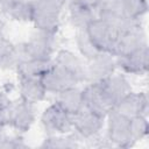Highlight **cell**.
<instances>
[{
	"instance_id": "obj_20",
	"label": "cell",
	"mask_w": 149,
	"mask_h": 149,
	"mask_svg": "<svg viewBox=\"0 0 149 149\" xmlns=\"http://www.w3.org/2000/svg\"><path fill=\"white\" fill-rule=\"evenodd\" d=\"M51 62L40 61L34 58H23L16 66L15 72L19 79H27V78H41L42 74L48 70L51 65Z\"/></svg>"
},
{
	"instance_id": "obj_18",
	"label": "cell",
	"mask_w": 149,
	"mask_h": 149,
	"mask_svg": "<svg viewBox=\"0 0 149 149\" xmlns=\"http://www.w3.org/2000/svg\"><path fill=\"white\" fill-rule=\"evenodd\" d=\"M19 99L31 105H38L47 99L48 92L44 88L40 78L19 79L17 84Z\"/></svg>"
},
{
	"instance_id": "obj_25",
	"label": "cell",
	"mask_w": 149,
	"mask_h": 149,
	"mask_svg": "<svg viewBox=\"0 0 149 149\" xmlns=\"http://www.w3.org/2000/svg\"><path fill=\"white\" fill-rule=\"evenodd\" d=\"M26 147L27 143L24 142V137L22 134H17V133L8 134L5 129H0V148L17 149Z\"/></svg>"
},
{
	"instance_id": "obj_24",
	"label": "cell",
	"mask_w": 149,
	"mask_h": 149,
	"mask_svg": "<svg viewBox=\"0 0 149 149\" xmlns=\"http://www.w3.org/2000/svg\"><path fill=\"white\" fill-rule=\"evenodd\" d=\"M129 129L134 144L147 137L149 130V122L147 115H135L129 118Z\"/></svg>"
},
{
	"instance_id": "obj_26",
	"label": "cell",
	"mask_w": 149,
	"mask_h": 149,
	"mask_svg": "<svg viewBox=\"0 0 149 149\" xmlns=\"http://www.w3.org/2000/svg\"><path fill=\"white\" fill-rule=\"evenodd\" d=\"M14 43L10 42V40L6 36V34L0 29V59L12 49Z\"/></svg>"
},
{
	"instance_id": "obj_11",
	"label": "cell",
	"mask_w": 149,
	"mask_h": 149,
	"mask_svg": "<svg viewBox=\"0 0 149 149\" xmlns=\"http://www.w3.org/2000/svg\"><path fill=\"white\" fill-rule=\"evenodd\" d=\"M52 62L71 73L80 85L86 83V61L77 51L59 48L56 50Z\"/></svg>"
},
{
	"instance_id": "obj_5",
	"label": "cell",
	"mask_w": 149,
	"mask_h": 149,
	"mask_svg": "<svg viewBox=\"0 0 149 149\" xmlns=\"http://www.w3.org/2000/svg\"><path fill=\"white\" fill-rule=\"evenodd\" d=\"M105 137L115 148H129L134 141L129 129V118L112 108L105 118Z\"/></svg>"
},
{
	"instance_id": "obj_3",
	"label": "cell",
	"mask_w": 149,
	"mask_h": 149,
	"mask_svg": "<svg viewBox=\"0 0 149 149\" xmlns=\"http://www.w3.org/2000/svg\"><path fill=\"white\" fill-rule=\"evenodd\" d=\"M104 129L105 118L85 107L72 116V133L80 143L93 142L101 136Z\"/></svg>"
},
{
	"instance_id": "obj_23",
	"label": "cell",
	"mask_w": 149,
	"mask_h": 149,
	"mask_svg": "<svg viewBox=\"0 0 149 149\" xmlns=\"http://www.w3.org/2000/svg\"><path fill=\"white\" fill-rule=\"evenodd\" d=\"M126 17L142 21L148 12V0H122Z\"/></svg>"
},
{
	"instance_id": "obj_2",
	"label": "cell",
	"mask_w": 149,
	"mask_h": 149,
	"mask_svg": "<svg viewBox=\"0 0 149 149\" xmlns=\"http://www.w3.org/2000/svg\"><path fill=\"white\" fill-rule=\"evenodd\" d=\"M58 44L56 33L34 29L27 41L21 43L24 58H34L51 62Z\"/></svg>"
},
{
	"instance_id": "obj_14",
	"label": "cell",
	"mask_w": 149,
	"mask_h": 149,
	"mask_svg": "<svg viewBox=\"0 0 149 149\" xmlns=\"http://www.w3.org/2000/svg\"><path fill=\"white\" fill-rule=\"evenodd\" d=\"M113 108L128 118L135 115L148 116V111H149L148 93L146 91H140V92L132 91L125 98H122Z\"/></svg>"
},
{
	"instance_id": "obj_4",
	"label": "cell",
	"mask_w": 149,
	"mask_h": 149,
	"mask_svg": "<svg viewBox=\"0 0 149 149\" xmlns=\"http://www.w3.org/2000/svg\"><path fill=\"white\" fill-rule=\"evenodd\" d=\"M85 31L99 52H106L113 55L120 34L119 30L113 24H111L109 22H107L101 17L95 16L86 26Z\"/></svg>"
},
{
	"instance_id": "obj_13",
	"label": "cell",
	"mask_w": 149,
	"mask_h": 149,
	"mask_svg": "<svg viewBox=\"0 0 149 149\" xmlns=\"http://www.w3.org/2000/svg\"><path fill=\"white\" fill-rule=\"evenodd\" d=\"M118 71L115 57L112 54L100 52L86 61V83H99Z\"/></svg>"
},
{
	"instance_id": "obj_17",
	"label": "cell",
	"mask_w": 149,
	"mask_h": 149,
	"mask_svg": "<svg viewBox=\"0 0 149 149\" xmlns=\"http://www.w3.org/2000/svg\"><path fill=\"white\" fill-rule=\"evenodd\" d=\"M0 12L12 21L27 23L31 22V0H0Z\"/></svg>"
},
{
	"instance_id": "obj_30",
	"label": "cell",
	"mask_w": 149,
	"mask_h": 149,
	"mask_svg": "<svg viewBox=\"0 0 149 149\" xmlns=\"http://www.w3.org/2000/svg\"><path fill=\"white\" fill-rule=\"evenodd\" d=\"M69 1H71V0H66V2H69Z\"/></svg>"
},
{
	"instance_id": "obj_6",
	"label": "cell",
	"mask_w": 149,
	"mask_h": 149,
	"mask_svg": "<svg viewBox=\"0 0 149 149\" xmlns=\"http://www.w3.org/2000/svg\"><path fill=\"white\" fill-rule=\"evenodd\" d=\"M6 114L8 127L12 128L14 133L22 135L28 133L37 121L36 105H31L21 99L15 101L12 100Z\"/></svg>"
},
{
	"instance_id": "obj_29",
	"label": "cell",
	"mask_w": 149,
	"mask_h": 149,
	"mask_svg": "<svg viewBox=\"0 0 149 149\" xmlns=\"http://www.w3.org/2000/svg\"><path fill=\"white\" fill-rule=\"evenodd\" d=\"M78 1L85 3L86 6L93 8L94 10H95V8H97V6H98V3H99V0H78Z\"/></svg>"
},
{
	"instance_id": "obj_15",
	"label": "cell",
	"mask_w": 149,
	"mask_h": 149,
	"mask_svg": "<svg viewBox=\"0 0 149 149\" xmlns=\"http://www.w3.org/2000/svg\"><path fill=\"white\" fill-rule=\"evenodd\" d=\"M83 90V101L84 107L106 118L108 112L112 109L111 105L108 104L107 99L105 98L104 93L98 83H85L81 86Z\"/></svg>"
},
{
	"instance_id": "obj_10",
	"label": "cell",
	"mask_w": 149,
	"mask_h": 149,
	"mask_svg": "<svg viewBox=\"0 0 149 149\" xmlns=\"http://www.w3.org/2000/svg\"><path fill=\"white\" fill-rule=\"evenodd\" d=\"M40 79L44 88L47 90L48 94H54V95L65 88L80 85L79 81L71 73H69L66 70L55 64L54 62Z\"/></svg>"
},
{
	"instance_id": "obj_27",
	"label": "cell",
	"mask_w": 149,
	"mask_h": 149,
	"mask_svg": "<svg viewBox=\"0 0 149 149\" xmlns=\"http://www.w3.org/2000/svg\"><path fill=\"white\" fill-rule=\"evenodd\" d=\"M12 100L8 95V93L5 90L0 88V111H6L8 108V106L10 105Z\"/></svg>"
},
{
	"instance_id": "obj_21",
	"label": "cell",
	"mask_w": 149,
	"mask_h": 149,
	"mask_svg": "<svg viewBox=\"0 0 149 149\" xmlns=\"http://www.w3.org/2000/svg\"><path fill=\"white\" fill-rule=\"evenodd\" d=\"M81 143L71 132L64 135H45L40 144L41 148H50V149H73L80 147Z\"/></svg>"
},
{
	"instance_id": "obj_28",
	"label": "cell",
	"mask_w": 149,
	"mask_h": 149,
	"mask_svg": "<svg viewBox=\"0 0 149 149\" xmlns=\"http://www.w3.org/2000/svg\"><path fill=\"white\" fill-rule=\"evenodd\" d=\"M7 111V109H6ZM6 111H0V129H6L8 127L7 125V114Z\"/></svg>"
},
{
	"instance_id": "obj_1",
	"label": "cell",
	"mask_w": 149,
	"mask_h": 149,
	"mask_svg": "<svg viewBox=\"0 0 149 149\" xmlns=\"http://www.w3.org/2000/svg\"><path fill=\"white\" fill-rule=\"evenodd\" d=\"M34 29L58 34L62 16L65 12L66 0H31Z\"/></svg>"
},
{
	"instance_id": "obj_16",
	"label": "cell",
	"mask_w": 149,
	"mask_h": 149,
	"mask_svg": "<svg viewBox=\"0 0 149 149\" xmlns=\"http://www.w3.org/2000/svg\"><path fill=\"white\" fill-rule=\"evenodd\" d=\"M69 24L74 30L85 29L86 26L97 16L95 10L78 0H71L65 7Z\"/></svg>"
},
{
	"instance_id": "obj_22",
	"label": "cell",
	"mask_w": 149,
	"mask_h": 149,
	"mask_svg": "<svg viewBox=\"0 0 149 149\" xmlns=\"http://www.w3.org/2000/svg\"><path fill=\"white\" fill-rule=\"evenodd\" d=\"M74 45L77 49V52L85 59V61H90L93 57H95L98 54H100L98 51V49L94 47V44L91 42L90 37L87 36L85 29L81 30H74Z\"/></svg>"
},
{
	"instance_id": "obj_12",
	"label": "cell",
	"mask_w": 149,
	"mask_h": 149,
	"mask_svg": "<svg viewBox=\"0 0 149 149\" xmlns=\"http://www.w3.org/2000/svg\"><path fill=\"white\" fill-rule=\"evenodd\" d=\"M146 45H148L147 31L143 24H140V26L126 29L123 31H120L113 55L123 56Z\"/></svg>"
},
{
	"instance_id": "obj_9",
	"label": "cell",
	"mask_w": 149,
	"mask_h": 149,
	"mask_svg": "<svg viewBox=\"0 0 149 149\" xmlns=\"http://www.w3.org/2000/svg\"><path fill=\"white\" fill-rule=\"evenodd\" d=\"M116 68L127 76H144L149 68V47H142L123 56H114Z\"/></svg>"
},
{
	"instance_id": "obj_19",
	"label": "cell",
	"mask_w": 149,
	"mask_h": 149,
	"mask_svg": "<svg viewBox=\"0 0 149 149\" xmlns=\"http://www.w3.org/2000/svg\"><path fill=\"white\" fill-rule=\"evenodd\" d=\"M54 101L59 107H62L65 112H68L70 115L73 116L74 114H77L84 108L81 86L80 85L72 86L58 92L57 94H55Z\"/></svg>"
},
{
	"instance_id": "obj_7",
	"label": "cell",
	"mask_w": 149,
	"mask_h": 149,
	"mask_svg": "<svg viewBox=\"0 0 149 149\" xmlns=\"http://www.w3.org/2000/svg\"><path fill=\"white\" fill-rule=\"evenodd\" d=\"M40 123L45 135H64L72 132V115L65 112L55 101L42 111Z\"/></svg>"
},
{
	"instance_id": "obj_8",
	"label": "cell",
	"mask_w": 149,
	"mask_h": 149,
	"mask_svg": "<svg viewBox=\"0 0 149 149\" xmlns=\"http://www.w3.org/2000/svg\"><path fill=\"white\" fill-rule=\"evenodd\" d=\"M98 84L112 108L122 98H125L128 93H130L133 91V87H132L130 80L128 79V76L120 71H115L109 77L105 78L104 80L99 81Z\"/></svg>"
}]
</instances>
